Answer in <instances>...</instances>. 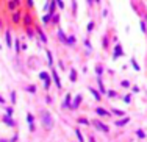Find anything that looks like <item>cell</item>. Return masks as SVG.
I'll list each match as a JSON object with an SVG mask.
<instances>
[{
    "label": "cell",
    "instance_id": "1",
    "mask_svg": "<svg viewBox=\"0 0 147 142\" xmlns=\"http://www.w3.org/2000/svg\"><path fill=\"white\" fill-rule=\"evenodd\" d=\"M42 125H44V128H47V130L52 128V117H50L49 112H44L42 114Z\"/></svg>",
    "mask_w": 147,
    "mask_h": 142
},
{
    "label": "cell",
    "instance_id": "2",
    "mask_svg": "<svg viewBox=\"0 0 147 142\" xmlns=\"http://www.w3.org/2000/svg\"><path fill=\"white\" fill-rule=\"evenodd\" d=\"M39 78L45 83V87H49V84H50V78H49V75L45 74V72H41V74H39Z\"/></svg>",
    "mask_w": 147,
    "mask_h": 142
},
{
    "label": "cell",
    "instance_id": "3",
    "mask_svg": "<svg viewBox=\"0 0 147 142\" xmlns=\"http://www.w3.org/2000/svg\"><path fill=\"white\" fill-rule=\"evenodd\" d=\"M94 125L97 127V130H100V131H108V127L106 125H103L102 122H99V120H96L94 122Z\"/></svg>",
    "mask_w": 147,
    "mask_h": 142
},
{
    "label": "cell",
    "instance_id": "4",
    "mask_svg": "<svg viewBox=\"0 0 147 142\" xmlns=\"http://www.w3.org/2000/svg\"><path fill=\"white\" fill-rule=\"evenodd\" d=\"M121 55H122V49H121V45H116V47H114V58L121 56Z\"/></svg>",
    "mask_w": 147,
    "mask_h": 142
},
{
    "label": "cell",
    "instance_id": "5",
    "mask_svg": "<svg viewBox=\"0 0 147 142\" xmlns=\"http://www.w3.org/2000/svg\"><path fill=\"white\" fill-rule=\"evenodd\" d=\"M53 80H55V83H57V86L58 87H61V81H60V78H58V75H57V72H55V70H53Z\"/></svg>",
    "mask_w": 147,
    "mask_h": 142
},
{
    "label": "cell",
    "instance_id": "6",
    "mask_svg": "<svg viewBox=\"0 0 147 142\" xmlns=\"http://www.w3.org/2000/svg\"><path fill=\"white\" fill-rule=\"evenodd\" d=\"M80 102H81V95H77L75 97V102L72 103V108H77V106L80 105Z\"/></svg>",
    "mask_w": 147,
    "mask_h": 142
},
{
    "label": "cell",
    "instance_id": "7",
    "mask_svg": "<svg viewBox=\"0 0 147 142\" xmlns=\"http://www.w3.org/2000/svg\"><path fill=\"white\" fill-rule=\"evenodd\" d=\"M96 111H97V114H100V116H108V112H106L103 108H97Z\"/></svg>",
    "mask_w": 147,
    "mask_h": 142
},
{
    "label": "cell",
    "instance_id": "8",
    "mask_svg": "<svg viewBox=\"0 0 147 142\" xmlns=\"http://www.w3.org/2000/svg\"><path fill=\"white\" fill-rule=\"evenodd\" d=\"M11 44H13V41H11V34H10V33H6V45H8V47H11Z\"/></svg>",
    "mask_w": 147,
    "mask_h": 142
},
{
    "label": "cell",
    "instance_id": "9",
    "mask_svg": "<svg viewBox=\"0 0 147 142\" xmlns=\"http://www.w3.org/2000/svg\"><path fill=\"white\" fill-rule=\"evenodd\" d=\"M127 122H128V119H124V120H119V122H116V125H117V127H122V125H125Z\"/></svg>",
    "mask_w": 147,
    "mask_h": 142
},
{
    "label": "cell",
    "instance_id": "10",
    "mask_svg": "<svg viewBox=\"0 0 147 142\" xmlns=\"http://www.w3.org/2000/svg\"><path fill=\"white\" fill-rule=\"evenodd\" d=\"M97 81H99V86H100V92H105V87H103L102 80H100V78H97Z\"/></svg>",
    "mask_w": 147,
    "mask_h": 142
},
{
    "label": "cell",
    "instance_id": "11",
    "mask_svg": "<svg viewBox=\"0 0 147 142\" xmlns=\"http://www.w3.org/2000/svg\"><path fill=\"white\" fill-rule=\"evenodd\" d=\"M70 80H72V81H75V80H77V72H75V70H72V72H70Z\"/></svg>",
    "mask_w": 147,
    "mask_h": 142
},
{
    "label": "cell",
    "instance_id": "12",
    "mask_svg": "<svg viewBox=\"0 0 147 142\" xmlns=\"http://www.w3.org/2000/svg\"><path fill=\"white\" fill-rule=\"evenodd\" d=\"M47 59H49V64L52 66V63H53V59H52V53H50V52H47Z\"/></svg>",
    "mask_w": 147,
    "mask_h": 142
},
{
    "label": "cell",
    "instance_id": "13",
    "mask_svg": "<svg viewBox=\"0 0 147 142\" xmlns=\"http://www.w3.org/2000/svg\"><path fill=\"white\" fill-rule=\"evenodd\" d=\"M132 64H133V69L135 70H139V66H138V63H136L135 59H132Z\"/></svg>",
    "mask_w": 147,
    "mask_h": 142
},
{
    "label": "cell",
    "instance_id": "14",
    "mask_svg": "<svg viewBox=\"0 0 147 142\" xmlns=\"http://www.w3.org/2000/svg\"><path fill=\"white\" fill-rule=\"evenodd\" d=\"M3 120H5V122H6V123H8V125H13V123H14V122H13V120H11V119H10V117H8V116H6V117H5V119H3Z\"/></svg>",
    "mask_w": 147,
    "mask_h": 142
},
{
    "label": "cell",
    "instance_id": "15",
    "mask_svg": "<svg viewBox=\"0 0 147 142\" xmlns=\"http://www.w3.org/2000/svg\"><path fill=\"white\" fill-rule=\"evenodd\" d=\"M75 134H77V137H78L80 142H83V137H81V134H80V131H78V130H75Z\"/></svg>",
    "mask_w": 147,
    "mask_h": 142
},
{
    "label": "cell",
    "instance_id": "16",
    "mask_svg": "<svg viewBox=\"0 0 147 142\" xmlns=\"http://www.w3.org/2000/svg\"><path fill=\"white\" fill-rule=\"evenodd\" d=\"M89 91H91V92H93V95H94V97H96V99H97V100H99V99H100V95H99V94H97V92H96V91H94V89H89Z\"/></svg>",
    "mask_w": 147,
    "mask_h": 142
},
{
    "label": "cell",
    "instance_id": "17",
    "mask_svg": "<svg viewBox=\"0 0 147 142\" xmlns=\"http://www.w3.org/2000/svg\"><path fill=\"white\" fill-rule=\"evenodd\" d=\"M69 99H70V95H66V100H64V106H69Z\"/></svg>",
    "mask_w": 147,
    "mask_h": 142
},
{
    "label": "cell",
    "instance_id": "18",
    "mask_svg": "<svg viewBox=\"0 0 147 142\" xmlns=\"http://www.w3.org/2000/svg\"><path fill=\"white\" fill-rule=\"evenodd\" d=\"M19 16H21L19 13H16V14H14V17H13V19H14V22H17V20H19Z\"/></svg>",
    "mask_w": 147,
    "mask_h": 142
},
{
    "label": "cell",
    "instance_id": "19",
    "mask_svg": "<svg viewBox=\"0 0 147 142\" xmlns=\"http://www.w3.org/2000/svg\"><path fill=\"white\" fill-rule=\"evenodd\" d=\"M66 42H69V44H74V42H75V38H69Z\"/></svg>",
    "mask_w": 147,
    "mask_h": 142
},
{
    "label": "cell",
    "instance_id": "20",
    "mask_svg": "<svg viewBox=\"0 0 147 142\" xmlns=\"http://www.w3.org/2000/svg\"><path fill=\"white\" fill-rule=\"evenodd\" d=\"M124 100L128 103V102H130V95H125V97H124Z\"/></svg>",
    "mask_w": 147,
    "mask_h": 142
},
{
    "label": "cell",
    "instance_id": "21",
    "mask_svg": "<svg viewBox=\"0 0 147 142\" xmlns=\"http://www.w3.org/2000/svg\"><path fill=\"white\" fill-rule=\"evenodd\" d=\"M60 38H61V39H66V36H64V33H63V31H60Z\"/></svg>",
    "mask_w": 147,
    "mask_h": 142
},
{
    "label": "cell",
    "instance_id": "22",
    "mask_svg": "<svg viewBox=\"0 0 147 142\" xmlns=\"http://www.w3.org/2000/svg\"><path fill=\"white\" fill-rule=\"evenodd\" d=\"M27 119H28V122L31 123V120H33V116H31V114H28V117H27Z\"/></svg>",
    "mask_w": 147,
    "mask_h": 142
},
{
    "label": "cell",
    "instance_id": "23",
    "mask_svg": "<svg viewBox=\"0 0 147 142\" xmlns=\"http://www.w3.org/2000/svg\"><path fill=\"white\" fill-rule=\"evenodd\" d=\"M0 103H5V100H3V97L0 95Z\"/></svg>",
    "mask_w": 147,
    "mask_h": 142
},
{
    "label": "cell",
    "instance_id": "24",
    "mask_svg": "<svg viewBox=\"0 0 147 142\" xmlns=\"http://www.w3.org/2000/svg\"><path fill=\"white\" fill-rule=\"evenodd\" d=\"M89 142H96V140H94V139H93V137H91V139H89Z\"/></svg>",
    "mask_w": 147,
    "mask_h": 142
}]
</instances>
